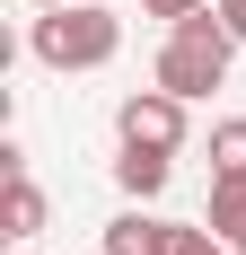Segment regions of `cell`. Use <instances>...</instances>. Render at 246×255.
<instances>
[{
  "instance_id": "6da1fadb",
  "label": "cell",
  "mask_w": 246,
  "mask_h": 255,
  "mask_svg": "<svg viewBox=\"0 0 246 255\" xmlns=\"http://www.w3.org/2000/svg\"><path fill=\"white\" fill-rule=\"evenodd\" d=\"M26 53L44 62V71H106L123 53V18L97 9V0H62V9H35L26 26Z\"/></svg>"
},
{
  "instance_id": "7a4b0ae2",
  "label": "cell",
  "mask_w": 246,
  "mask_h": 255,
  "mask_svg": "<svg viewBox=\"0 0 246 255\" xmlns=\"http://www.w3.org/2000/svg\"><path fill=\"white\" fill-rule=\"evenodd\" d=\"M229 62H238V35L220 26V9H194V18L167 26V44H158V71H149V88H167V97H211L229 79Z\"/></svg>"
},
{
  "instance_id": "3957f363",
  "label": "cell",
  "mask_w": 246,
  "mask_h": 255,
  "mask_svg": "<svg viewBox=\"0 0 246 255\" xmlns=\"http://www.w3.org/2000/svg\"><path fill=\"white\" fill-rule=\"evenodd\" d=\"M115 141H141V150H185V97L167 88H132L115 106Z\"/></svg>"
},
{
  "instance_id": "277c9868",
  "label": "cell",
  "mask_w": 246,
  "mask_h": 255,
  "mask_svg": "<svg viewBox=\"0 0 246 255\" xmlns=\"http://www.w3.org/2000/svg\"><path fill=\"white\" fill-rule=\"evenodd\" d=\"M167 247H176V220H158L149 203H132V211L106 220V255H167Z\"/></svg>"
},
{
  "instance_id": "5b68a950",
  "label": "cell",
  "mask_w": 246,
  "mask_h": 255,
  "mask_svg": "<svg viewBox=\"0 0 246 255\" xmlns=\"http://www.w3.org/2000/svg\"><path fill=\"white\" fill-rule=\"evenodd\" d=\"M167 176H176V150H141V141H123V150H115V185L132 194V203H158Z\"/></svg>"
},
{
  "instance_id": "8992f818",
  "label": "cell",
  "mask_w": 246,
  "mask_h": 255,
  "mask_svg": "<svg viewBox=\"0 0 246 255\" xmlns=\"http://www.w3.org/2000/svg\"><path fill=\"white\" fill-rule=\"evenodd\" d=\"M44 185H35V176H0V238H18V247H26V238H35V229H44Z\"/></svg>"
},
{
  "instance_id": "52a82bcc",
  "label": "cell",
  "mask_w": 246,
  "mask_h": 255,
  "mask_svg": "<svg viewBox=\"0 0 246 255\" xmlns=\"http://www.w3.org/2000/svg\"><path fill=\"white\" fill-rule=\"evenodd\" d=\"M202 220L229 238V255L246 247V176H211V203H202Z\"/></svg>"
},
{
  "instance_id": "ba28073f",
  "label": "cell",
  "mask_w": 246,
  "mask_h": 255,
  "mask_svg": "<svg viewBox=\"0 0 246 255\" xmlns=\"http://www.w3.org/2000/svg\"><path fill=\"white\" fill-rule=\"evenodd\" d=\"M211 176H246V115L211 124Z\"/></svg>"
},
{
  "instance_id": "9c48e42d",
  "label": "cell",
  "mask_w": 246,
  "mask_h": 255,
  "mask_svg": "<svg viewBox=\"0 0 246 255\" xmlns=\"http://www.w3.org/2000/svg\"><path fill=\"white\" fill-rule=\"evenodd\" d=\"M167 255H229V238L211 229V220H194V229H176V247Z\"/></svg>"
},
{
  "instance_id": "30bf717a",
  "label": "cell",
  "mask_w": 246,
  "mask_h": 255,
  "mask_svg": "<svg viewBox=\"0 0 246 255\" xmlns=\"http://www.w3.org/2000/svg\"><path fill=\"white\" fill-rule=\"evenodd\" d=\"M141 9H149V18H167V26H176V18H194V9H211V0H141Z\"/></svg>"
},
{
  "instance_id": "8fae6325",
  "label": "cell",
  "mask_w": 246,
  "mask_h": 255,
  "mask_svg": "<svg viewBox=\"0 0 246 255\" xmlns=\"http://www.w3.org/2000/svg\"><path fill=\"white\" fill-rule=\"evenodd\" d=\"M211 9H220V26H229V35L246 44V0H211Z\"/></svg>"
},
{
  "instance_id": "7c38bea8",
  "label": "cell",
  "mask_w": 246,
  "mask_h": 255,
  "mask_svg": "<svg viewBox=\"0 0 246 255\" xmlns=\"http://www.w3.org/2000/svg\"><path fill=\"white\" fill-rule=\"evenodd\" d=\"M35 9H62V0H35Z\"/></svg>"
},
{
  "instance_id": "4fadbf2b",
  "label": "cell",
  "mask_w": 246,
  "mask_h": 255,
  "mask_svg": "<svg viewBox=\"0 0 246 255\" xmlns=\"http://www.w3.org/2000/svg\"><path fill=\"white\" fill-rule=\"evenodd\" d=\"M18 255H35V247H18Z\"/></svg>"
},
{
  "instance_id": "5bb4252c",
  "label": "cell",
  "mask_w": 246,
  "mask_h": 255,
  "mask_svg": "<svg viewBox=\"0 0 246 255\" xmlns=\"http://www.w3.org/2000/svg\"><path fill=\"white\" fill-rule=\"evenodd\" d=\"M238 255H246V247H238Z\"/></svg>"
}]
</instances>
